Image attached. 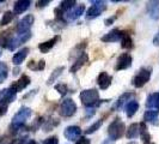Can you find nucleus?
<instances>
[{
	"label": "nucleus",
	"mask_w": 159,
	"mask_h": 144,
	"mask_svg": "<svg viewBox=\"0 0 159 144\" xmlns=\"http://www.w3.org/2000/svg\"><path fill=\"white\" fill-rule=\"evenodd\" d=\"M18 73H19V69L17 67V69H15V70H13V74L16 76V74H18Z\"/></svg>",
	"instance_id": "nucleus-46"
},
{
	"label": "nucleus",
	"mask_w": 159,
	"mask_h": 144,
	"mask_svg": "<svg viewBox=\"0 0 159 144\" xmlns=\"http://www.w3.org/2000/svg\"><path fill=\"white\" fill-rule=\"evenodd\" d=\"M0 56H1V49H0Z\"/></svg>",
	"instance_id": "nucleus-49"
},
{
	"label": "nucleus",
	"mask_w": 159,
	"mask_h": 144,
	"mask_svg": "<svg viewBox=\"0 0 159 144\" xmlns=\"http://www.w3.org/2000/svg\"><path fill=\"white\" fill-rule=\"evenodd\" d=\"M75 144H90V139L88 137H80L79 139L75 142Z\"/></svg>",
	"instance_id": "nucleus-39"
},
{
	"label": "nucleus",
	"mask_w": 159,
	"mask_h": 144,
	"mask_svg": "<svg viewBox=\"0 0 159 144\" xmlns=\"http://www.w3.org/2000/svg\"><path fill=\"white\" fill-rule=\"evenodd\" d=\"M112 82V77L108 73V72H101L99 73V76H98V78H97V83H98V87L102 89V90H105V89H108L110 87V84H111Z\"/></svg>",
	"instance_id": "nucleus-14"
},
{
	"label": "nucleus",
	"mask_w": 159,
	"mask_h": 144,
	"mask_svg": "<svg viewBox=\"0 0 159 144\" xmlns=\"http://www.w3.org/2000/svg\"><path fill=\"white\" fill-rule=\"evenodd\" d=\"M133 58L129 53H122L116 60L115 65V71H121V70H127L128 67L132 66Z\"/></svg>",
	"instance_id": "nucleus-10"
},
{
	"label": "nucleus",
	"mask_w": 159,
	"mask_h": 144,
	"mask_svg": "<svg viewBox=\"0 0 159 144\" xmlns=\"http://www.w3.org/2000/svg\"><path fill=\"white\" fill-rule=\"evenodd\" d=\"M148 144H154V143H152V142H151V143H148Z\"/></svg>",
	"instance_id": "nucleus-50"
},
{
	"label": "nucleus",
	"mask_w": 159,
	"mask_h": 144,
	"mask_svg": "<svg viewBox=\"0 0 159 144\" xmlns=\"http://www.w3.org/2000/svg\"><path fill=\"white\" fill-rule=\"evenodd\" d=\"M55 90L60 94V95L65 96L68 91H70V89L67 87V84H65V83H60V84H56L55 85Z\"/></svg>",
	"instance_id": "nucleus-35"
},
{
	"label": "nucleus",
	"mask_w": 159,
	"mask_h": 144,
	"mask_svg": "<svg viewBox=\"0 0 159 144\" xmlns=\"http://www.w3.org/2000/svg\"><path fill=\"white\" fill-rule=\"evenodd\" d=\"M138 111H139V102L135 100H132L126 106V114H127L128 118H133Z\"/></svg>",
	"instance_id": "nucleus-27"
},
{
	"label": "nucleus",
	"mask_w": 159,
	"mask_h": 144,
	"mask_svg": "<svg viewBox=\"0 0 159 144\" xmlns=\"http://www.w3.org/2000/svg\"><path fill=\"white\" fill-rule=\"evenodd\" d=\"M49 2H50L49 0H46V1L42 0V1H37L36 4H37V7H46L47 5H49Z\"/></svg>",
	"instance_id": "nucleus-41"
},
{
	"label": "nucleus",
	"mask_w": 159,
	"mask_h": 144,
	"mask_svg": "<svg viewBox=\"0 0 159 144\" xmlns=\"http://www.w3.org/2000/svg\"><path fill=\"white\" fill-rule=\"evenodd\" d=\"M64 70H65L64 66H59V67H56L55 70L52 72V74L49 76V78H48V82H47L48 85H52V84L57 79V77H60V76H61V73L64 72Z\"/></svg>",
	"instance_id": "nucleus-29"
},
{
	"label": "nucleus",
	"mask_w": 159,
	"mask_h": 144,
	"mask_svg": "<svg viewBox=\"0 0 159 144\" xmlns=\"http://www.w3.org/2000/svg\"><path fill=\"white\" fill-rule=\"evenodd\" d=\"M88 60H89L88 54H86V53H81V54L78 55V58L75 59V61L73 63L72 67L70 69V72H71V73H75L78 70H80L84 65L88 63Z\"/></svg>",
	"instance_id": "nucleus-17"
},
{
	"label": "nucleus",
	"mask_w": 159,
	"mask_h": 144,
	"mask_svg": "<svg viewBox=\"0 0 159 144\" xmlns=\"http://www.w3.org/2000/svg\"><path fill=\"white\" fill-rule=\"evenodd\" d=\"M17 144H37L35 139H29L26 136H22L17 139Z\"/></svg>",
	"instance_id": "nucleus-36"
},
{
	"label": "nucleus",
	"mask_w": 159,
	"mask_h": 144,
	"mask_svg": "<svg viewBox=\"0 0 159 144\" xmlns=\"http://www.w3.org/2000/svg\"><path fill=\"white\" fill-rule=\"evenodd\" d=\"M143 122H150L152 125H158L159 118L157 111H146L143 114Z\"/></svg>",
	"instance_id": "nucleus-24"
},
{
	"label": "nucleus",
	"mask_w": 159,
	"mask_h": 144,
	"mask_svg": "<svg viewBox=\"0 0 159 144\" xmlns=\"http://www.w3.org/2000/svg\"><path fill=\"white\" fill-rule=\"evenodd\" d=\"M59 41H60V36H59V35H56V36H54L53 39H50V40L46 41V42L40 43V45H39V49L41 50V53H48V52L54 47Z\"/></svg>",
	"instance_id": "nucleus-19"
},
{
	"label": "nucleus",
	"mask_w": 159,
	"mask_h": 144,
	"mask_svg": "<svg viewBox=\"0 0 159 144\" xmlns=\"http://www.w3.org/2000/svg\"><path fill=\"white\" fill-rule=\"evenodd\" d=\"M16 90L12 87L2 89V90H0V103L7 104L8 106V103H11V102H13L16 100Z\"/></svg>",
	"instance_id": "nucleus-11"
},
{
	"label": "nucleus",
	"mask_w": 159,
	"mask_h": 144,
	"mask_svg": "<svg viewBox=\"0 0 159 144\" xmlns=\"http://www.w3.org/2000/svg\"><path fill=\"white\" fill-rule=\"evenodd\" d=\"M95 109H93V108H92V109H91V108H88V109H86V114H88V118H90V117H92V115H93V114H95Z\"/></svg>",
	"instance_id": "nucleus-45"
},
{
	"label": "nucleus",
	"mask_w": 159,
	"mask_h": 144,
	"mask_svg": "<svg viewBox=\"0 0 159 144\" xmlns=\"http://www.w3.org/2000/svg\"><path fill=\"white\" fill-rule=\"evenodd\" d=\"M0 144H17V139L11 135L0 136Z\"/></svg>",
	"instance_id": "nucleus-34"
},
{
	"label": "nucleus",
	"mask_w": 159,
	"mask_h": 144,
	"mask_svg": "<svg viewBox=\"0 0 159 144\" xmlns=\"http://www.w3.org/2000/svg\"><path fill=\"white\" fill-rule=\"evenodd\" d=\"M30 37H31V31L23 32V34H17L16 36H13V39L11 41V43H10L7 49L15 50L16 48H18L19 46H22L23 43H25L26 41L30 40Z\"/></svg>",
	"instance_id": "nucleus-9"
},
{
	"label": "nucleus",
	"mask_w": 159,
	"mask_h": 144,
	"mask_svg": "<svg viewBox=\"0 0 159 144\" xmlns=\"http://www.w3.org/2000/svg\"><path fill=\"white\" fill-rule=\"evenodd\" d=\"M7 109H8L7 104L0 103V115H5L7 113Z\"/></svg>",
	"instance_id": "nucleus-38"
},
{
	"label": "nucleus",
	"mask_w": 159,
	"mask_h": 144,
	"mask_svg": "<svg viewBox=\"0 0 159 144\" xmlns=\"http://www.w3.org/2000/svg\"><path fill=\"white\" fill-rule=\"evenodd\" d=\"M121 34L122 31L120 29H112L111 31L104 35L102 37V41L103 42H119L121 41Z\"/></svg>",
	"instance_id": "nucleus-23"
},
{
	"label": "nucleus",
	"mask_w": 159,
	"mask_h": 144,
	"mask_svg": "<svg viewBox=\"0 0 159 144\" xmlns=\"http://www.w3.org/2000/svg\"><path fill=\"white\" fill-rule=\"evenodd\" d=\"M126 133V125L120 118H115L108 127V135L111 141H117Z\"/></svg>",
	"instance_id": "nucleus-3"
},
{
	"label": "nucleus",
	"mask_w": 159,
	"mask_h": 144,
	"mask_svg": "<svg viewBox=\"0 0 159 144\" xmlns=\"http://www.w3.org/2000/svg\"><path fill=\"white\" fill-rule=\"evenodd\" d=\"M139 126H140V133H139V136H140L141 141L143 142V144L151 143V135H150V132L147 131L146 122H143H143H140Z\"/></svg>",
	"instance_id": "nucleus-26"
},
{
	"label": "nucleus",
	"mask_w": 159,
	"mask_h": 144,
	"mask_svg": "<svg viewBox=\"0 0 159 144\" xmlns=\"http://www.w3.org/2000/svg\"><path fill=\"white\" fill-rule=\"evenodd\" d=\"M147 12L152 19H159V1H148L147 2Z\"/></svg>",
	"instance_id": "nucleus-22"
},
{
	"label": "nucleus",
	"mask_w": 159,
	"mask_h": 144,
	"mask_svg": "<svg viewBox=\"0 0 159 144\" xmlns=\"http://www.w3.org/2000/svg\"><path fill=\"white\" fill-rule=\"evenodd\" d=\"M121 47L125 49H130L133 47V40L127 31H122L121 34Z\"/></svg>",
	"instance_id": "nucleus-28"
},
{
	"label": "nucleus",
	"mask_w": 159,
	"mask_h": 144,
	"mask_svg": "<svg viewBox=\"0 0 159 144\" xmlns=\"http://www.w3.org/2000/svg\"><path fill=\"white\" fill-rule=\"evenodd\" d=\"M29 52H30V49L28 47H24L22 49H19L17 53H15V55L12 56V63L17 65V66H19L25 60V58L28 56Z\"/></svg>",
	"instance_id": "nucleus-18"
},
{
	"label": "nucleus",
	"mask_w": 159,
	"mask_h": 144,
	"mask_svg": "<svg viewBox=\"0 0 159 144\" xmlns=\"http://www.w3.org/2000/svg\"><path fill=\"white\" fill-rule=\"evenodd\" d=\"M12 39H13V34H12V30H11V29L5 30V31H1L0 32V47L8 48Z\"/></svg>",
	"instance_id": "nucleus-21"
},
{
	"label": "nucleus",
	"mask_w": 159,
	"mask_h": 144,
	"mask_svg": "<svg viewBox=\"0 0 159 144\" xmlns=\"http://www.w3.org/2000/svg\"><path fill=\"white\" fill-rule=\"evenodd\" d=\"M42 144H59V138L57 136H52V137H48L47 139H44Z\"/></svg>",
	"instance_id": "nucleus-37"
},
{
	"label": "nucleus",
	"mask_w": 159,
	"mask_h": 144,
	"mask_svg": "<svg viewBox=\"0 0 159 144\" xmlns=\"http://www.w3.org/2000/svg\"><path fill=\"white\" fill-rule=\"evenodd\" d=\"M31 114H32L31 108H29V107H22L13 115V118H12V122L8 126L10 133L11 135H16L20 130H24L25 128V122H26V120L31 117Z\"/></svg>",
	"instance_id": "nucleus-1"
},
{
	"label": "nucleus",
	"mask_w": 159,
	"mask_h": 144,
	"mask_svg": "<svg viewBox=\"0 0 159 144\" xmlns=\"http://www.w3.org/2000/svg\"><path fill=\"white\" fill-rule=\"evenodd\" d=\"M153 45L154 46H159V31L156 34V36L153 37Z\"/></svg>",
	"instance_id": "nucleus-44"
},
{
	"label": "nucleus",
	"mask_w": 159,
	"mask_h": 144,
	"mask_svg": "<svg viewBox=\"0 0 159 144\" xmlns=\"http://www.w3.org/2000/svg\"><path fill=\"white\" fill-rule=\"evenodd\" d=\"M103 144H111V139H108V141H105Z\"/></svg>",
	"instance_id": "nucleus-47"
},
{
	"label": "nucleus",
	"mask_w": 159,
	"mask_h": 144,
	"mask_svg": "<svg viewBox=\"0 0 159 144\" xmlns=\"http://www.w3.org/2000/svg\"><path fill=\"white\" fill-rule=\"evenodd\" d=\"M28 67H29L30 70L37 71V63H36V61H34V60H30V61L28 63Z\"/></svg>",
	"instance_id": "nucleus-40"
},
{
	"label": "nucleus",
	"mask_w": 159,
	"mask_h": 144,
	"mask_svg": "<svg viewBox=\"0 0 159 144\" xmlns=\"http://www.w3.org/2000/svg\"><path fill=\"white\" fill-rule=\"evenodd\" d=\"M13 18H15V13H13L12 11H6V12L2 15L1 19H0V26H5V25L10 24L13 21Z\"/></svg>",
	"instance_id": "nucleus-30"
},
{
	"label": "nucleus",
	"mask_w": 159,
	"mask_h": 144,
	"mask_svg": "<svg viewBox=\"0 0 159 144\" xmlns=\"http://www.w3.org/2000/svg\"><path fill=\"white\" fill-rule=\"evenodd\" d=\"M44 67H46V61L44 60H40L37 63V71H42Z\"/></svg>",
	"instance_id": "nucleus-43"
},
{
	"label": "nucleus",
	"mask_w": 159,
	"mask_h": 144,
	"mask_svg": "<svg viewBox=\"0 0 159 144\" xmlns=\"http://www.w3.org/2000/svg\"><path fill=\"white\" fill-rule=\"evenodd\" d=\"M91 7L86 12V18L88 19H93L101 16L104 11L107 10V2L105 1H98V0H93L91 2Z\"/></svg>",
	"instance_id": "nucleus-6"
},
{
	"label": "nucleus",
	"mask_w": 159,
	"mask_h": 144,
	"mask_svg": "<svg viewBox=\"0 0 159 144\" xmlns=\"http://www.w3.org/2000/svg\"><path fill=\"white\" fill-rule=\"evenodd\" d=\"M139 133H140V126L136 122L130 124L127 130H126V137L128 139H133V138L139 137Z\"/></svg>",
	"instance_id": "nucleus-25"
},
{
	"label": "nucleus",
	"mask_w": 159,
	"mask_h": 144,
	"mask_svg": "<svg viewBox=\"0 0 159 144\" xmlns=\"http://www.w3.org/2000/svg\"><path fill=\"white\" fill-rule=\"evenodd\" d=\"M152 76V67H143L140 69V71L136 73L133 77L132 84L135 88H143V85L151 79Z\"/></svg>",
	"instance_id": "nucleus-4"
},
{
	"label": "nucleus",
	"mask_w": 159,
	"mask_h": 144,
	"mask_svg": "<svg viewBox=\"0 0 159 144\" xmlns=\"http://www.w3.org/2000/svg\"><path fill=\"white\" fill-rule=\"evenodd\" d=\"M59 113L64 118H71L77 113V104L72 98H65L64 101L60 103Z\"/></svg>",
	"instance_id": "nucleus-5"
},
{
	"label": "nucleus",
	"mask_w": 159,
	"mask_h": 144,
	"mask_svg": "<svg viewBox=\"0 0 159 144\" xmlns=\"http://www.w3.org/2000/svg\"><path fill=\"white\" fill-rule=\"evenodd\" d=\"M102 124H103V120L101 119V120H97L96 122H93L91 126H89L86 130H85V133L86 135H91V133H93V132H96L98 128L102 126Z\"/></svg>",
	"instance_id": "nucleus-33"
},
{
	"label": "nucleus",
	"mask_w": 159,
	"mask_h": 144,
	"mask_svg": "<svg viewBox=\"0 0 159 144\" xmlns=\"http://www.w3.org/2000/svg\"><path fill=\"white\" fill-rule=\"evenodd\" d=\"M34 21H35V18H34L32 15H26L25 17H23L17 23V26H16L17 34H23V32L30 31L32 24H34Z\"/></svg>",
	"instance_id": "nucleus-8"
},
{
	"label": "nucleus",
	"mask_w": 159,
	"mask_h": 144,
	"mask_svg": "<svg viewBox=\"0 0 159 144\" xmlns=\"http://www.w3.org/2000/svg\"><path fill=\"white\" fill-rule=\"evenodd\" d=\"M30 5H31V1H29V0H18L13 5V13L15 15H22L23 12H25L28 8L30 7Z\"/></svg>",
	"instance_id": "nucleus-20"
},
{
	"label": "nucleus",
	"mask_w": 159,
	"mask_h": 144,
	"mask_svg": "<svg viewBox=\"0 0 159 144\" xmlns=\"http://www.w3.org/2000/svg\"><path fill=\"white\" fill-rule=\"evenodd\" d=\"M115 19H116V16L109 17V18H107V19L104 21V23H105V25H111V24L115 22Z\"/></svg>",
	"instance_id": "nucleus-42"
},
{
	"label": "nucleus",
	"mask_w": 159,
	"mask_h": 144,
	"mask_svg": "<svg viewBox=\"0 0 159 144\" xmlns=\"http://www.w3.org/2000/svg\"><path fill=\"white\" fill-rule=\"evenodd\" d=\"M146 107L148 111H153L157 109V112L159 111V91L158 93H153L147 96L146 100Z\"/></svg>",
	"instance_id": "nucleus-16"
},
{
	"label": "nucleus",
	"mask_w": 159,
	"mask_h": 144,
	"mask_svg": "<svg viewBox=\"0 0 159 144\" xmlns=\"http://www.w3.org/2000/svg\"><path fill=\"white\" fill-rule=\"evenodd\" d=\"M80 101L86 108H93L101 103L99 93L96 89H85L80 93Z\"/></svg>",
	"instance_id": "nucleus-2"
},
{
	"label": "nucleus",
	"mask_w": 159,
	"mask_h": 144,
	"mask_svg": "<svg viewBox=\"0 0 159 144\" xmlns=\"http://www.w3.org/2000/svg\"><path fill=\"white\" fill-rule=\"evenodd\" d=\"M75 5H77V2H75L74 0H65V1H61V4H60V6H59V7L61 8L65 13H66L67 11L72 10Z\"/></svg>",
	"instance_id": "nucleus-32"
},
{
	"label": "nucleus",
	"mask_w": 159,
	"mask_h": 144,
	"mask_svg": "<svg viewBox=\"0 0 159 144\" xmlns=\"http://www.w3.org/2000/svg\"><path fill=\"white\" fill-rule=\"evenodd\" d=\"M84 11H85V5L84 4H78L75 5L74 7L67 11L64 15V21L65 22H73L75 19H78L80 16L84 15Z\"/></svg>",
	"instance_id": "nucleus-7"
},
{
	"label": "nucleus",
	"mask_w": 159,
	"mask_h": 144,
	"mask_svg": "<svg viewBox=\"0 0 159 144\" xmlns=\"http://www.w3.org/2000/svg\"><path fill=\"white\" fill-rule=\"evenodd\" d=\"M127 144H138V143H135V142H129V143H127Z\"/></svg>",
	"instance_id": "nucleus-48"
},
{
	"label": "nucleus",
	"mask_w": 159,
	"mask_h": 144,
	"mask_svg": "<svg viewBox=\"0 0 159 144\" xmlns=\"http://www.w3.org/2000/svg\"><path fill=\"white\" fill-rule=\"evenodd\" d=\"M8 77V66L6 63H0V84L4 83Z\"/></svg>",
	"instance_id": "nucleus-31"
},
{
	"label": "nucleus",
	"mask_w": 159,
	"mask_h": 144,
	"mask_svg": "<svg viewBox=\"0 0 159 144\" xmlns=\"http://www.w3.org/2000/svg\"><path fill=\"white\" fill-rule=\"evenodd\" d=\"M64 135L66 137V139H68V141H72V142L78 141L81 136V128L77 125H71V126L66 127Z\"/></svg>",
	"instance_id": "nucleus-12"
},
{
	"label": "nucleus",
	"mask_w": 159,
	"mask_h": 144,
	"mask_svg": "<svg viewBox=\"0 0 159 144\" xmlns=\"http://www.w3.org/2000/svg\"><path fill=\"white\" fill-rule=\"evenodd\" d=\"M30 83H31L30 77H29V76H26V74H22V76H20V78H19L18 80H16L11 87L16 90V93H18V91L24 90L26 87H29V84H30Z\"/></svg>",
	"instance_id": "nucleus-15"
},
{
	"label": "nucleus",
	"mask_w": 159,
	"mask_h": 144,
	"mask_svg": "<svg viewBox=\"0 0 159 144\" xmlns=\"http://www.w3.org/2000/svg\"><path fill=\"white\" fill-rule=\"evenodd\" d=\"M134 96H135L134 93H125V94H122V95L117 98V101L115 102L114 108H115L116 111H121L125 106H127V103H129V102L133 100Z\"/></svg>",
	"instance_id": "nucleus-13"
}]
</instances>
